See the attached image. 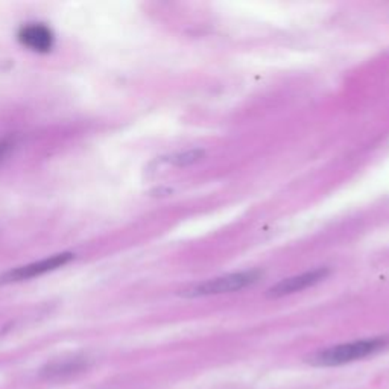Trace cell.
Wrapping results in <instances>:
<instances>
[{
  "mask_svg": "<svg viewBox=\"0 0 389 389\" xmlns=\"http://www.w3.org/2000/svg\"><path fill=\"white\" fill-rule=\"evenodd\" d=\"M388 344V337L378 336L332 345L312 354L309 357V364H312L313 366H339L345 364H352L364 359V357L378 353L383 350Z\"/></svg>",
  "mask_w": 389,
  "mask_h": 389,
  "instance_id": "obj_1",
  "label": "cell"
},
{
  "mask_svg": "<svg viewBox=\"0 0 389 389\" xmlns=\"http://www.w3.org/2000/svg\"><path fill=\"white\" fill-rule=\"evenodd\" d=\"M262 277L259 271H242L233 272L221 277H214L204 280L201 283L192 284L186 291H181L180 295L186 298H199V296H211V295H222V294H233L239 292L247 288H251L257 283Z\"/></svg>",
  "mask_w": 389,
  "mask_h": 389,
  "instance_id": "obj_2",
  "label": "cell"
},
{
  "mask_svg": "<svg viewBox=\"0 0 389 389\" xmlns=\"http://www.w3.org/2000/svg\"><path fill=\"white\" fill-rule=\"evenodd\" d=\"M74 257L75 255L71 252H61V254L52 255V257H49V259H43L40 262L20 266V268H16L13 271H8V272L0 275V284L18 283V281H25L29 279L40 277V275L52 272V271L61 268V266L67 265Z\"/></svg>",
  "mask_w": 389,
  "mask_h": 389,
  "instance_id": "obj_3",
  "label": "cell"
},
{
  "mask_svg": "<svg viewBox=\"0 0 389 389\" xmlns=\"http://www.w3.org/2000/svg\"><path fill=\"white\" fill-rule=\"evenodd\" d=\"M329 268H316L312 271H307L298 275H294V277H288L280 280L277 284H274L272 288L268 291V295L272 296V298H280V296L291 295L295 292H301L307 288H312V286L321 283L329 277Z\"/></svg>",
  "mask_w": 389,
  "mask_h": 389,
  "instance_id": "obj_4",
  "label": "cell"
},
{
  "mask_svg": "<svg viewBox=\"0 0 389 389\" xmlns=\"http://www.w3.org/2000/svg\"><path fill=\"white\" fill-rule=\"evenodd\" d=\"M20 42L35 52H49L54 46V34L45 25H29L20 30Z\"/></svg>",
  "mask_w": 389,
  "mask_h": 389,
  "instance_id": "obj_5",
  "label": "cell"
},
{
  "mask_svg": "<svg viewBox=\"0 0 389 389\" xmlns=\"http://www.w3.org/2000/svg\"><path fill=\"white\" fill-rule=\"evenodd\" d=\"M206 158V151L204 149H190V151H182L178 153H173L165 158V163L173 166V168H187L192 165H197V163L202 161Z\"/></svg>",
  "mask_w": 389,
  "mask_h": 389,
  "instance_id": "obj_6",
  "label": "cell"
},
{
  "mask_svg": "<svg viewBox=\"0 0 389 389\" xmlns=\"http://www.w3.org/2000/svg\"><path fill=\"white\" fill-rule=\"evenodd\" d=\"M86 364L83 361H69V362H64V364H57V365H50L47 370L45 371L46 377L47 378H52V377H63V376H70V374H75L81 370H84Z\"/></svg>",
  "mask_w": 389,
  "mask_h": 389,
  "instance_id": "obj_7",
  "label": "cell"
},
{
  "mask_svg": "<svg viewBox=\"0 0 389 389\" xmlns=\"http://www.w3.org/2000/svg\"><path fill=\"white\" fill-rule=\"evenodd\" d=\"M9 148V143L5 140H0V158H2Z\"/></svg>",
  "mask_w": 389,
  "mask_h": 389,
  "instance_id": "obj_8",
  "label": "cell"
}]
</instances>
